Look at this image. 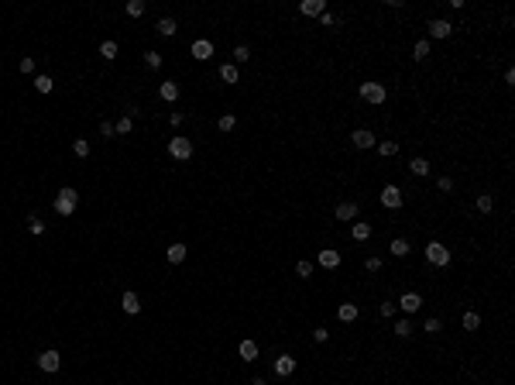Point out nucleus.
Here are the masks:
<instances>
[{"mask_svg": "<svg viewBox=\"0 0 515 385\" xmlns=\"http://www.w3.org/2000/svg\"><path fill=\"white\" fill-rule=\"evenodd\" d=\"M76 203H79V192L72 189V186H65V189L55 192V213H58V217H72Z\"/></svg>", "mask_w": 515, "mask_h": 385, "instance_id": "f257e3e1", "label": "nucleus"}, {"mask_svg": "<svg viewBox=\"0 0 515 385\" xmlns=\"http://www.w3.org/2000/svg\"><path fill=\"white\" fill-rule=\"evenodd\" d=\"M426 262H429L433 269H447V265H450V248H443L439 241H429V244H426Z\"/></svg>", "mask_w": 515, "mask_h": 385, "instance_id": "f03ea898", "label": "nucleus"}, {"mask_svg": "<svg viewBox=\"0 0 515 385\" xmlns=\"http://www.w3.org/2000/svg\"><path fill=\"white\" fill-rule=\"evenodd\" d=\"M38 368H41V371H48V375H55L58 368H62V354H58L55 347L41 351V354H38Z\"/></svg>", "mask_w": 515, "mask_h": 385, "instance_id": "7ed1b4c3", "label": "nucleus"}, {"mask_svg": "<svg viewBox=\"0 0 515 385\" xmlns=\"http://www.w3.org/2000/svg\"><path fill=\"white\" fill-rule=\"evenodd\" d=\"M169 155H172V158H179V162L192 158V141H189V138H172V141H169Z\"/></svg>", "mask_w": 515, "mask_h": 385, "instance_id": "20e7f679", "label": "nucleus"}, {"mask_svg": "<svg viewBox=\"0 0 515 385\" xmlns=\"http://www.w3.org/2000/svg\"><path fill=\"white\" fill-rule=\"evenodd\" d=\"M378 200H382L385 210H399V207H402V189H399V186H385Z\"/></svg>", "mask_w": 515, "mask_h": 385, "instance_id": "39448f33", "label": "nucleus"}, {"mask_svg": "<svg viewBox=\"0 0 515 385\" xmlns=\"http://www.w3.org/2000/svg\"><path fill=\"white\" fill-rule=\"evenodd\" d=\"M361 96L367 100V103H385V86L382 83H361Z\"/></svg>", "mask_w": 515, "mask_h": 385, "instance_id": "423d86ee", "label": "nucleus"}, {"mask_svg": "<svg viewBox=\"0 0 515 385\" xmlns=\"http://www.w3.org/2000/svg\"><path fill=\"white\" fill-rule=\"evenodd\" d=\"M399 309H402V313H419V309H422V296H419V292H402V296H399Z\"/></svg>", "mask_w": 515, "mask_h": 385, "instance_id": "0eeeda50", "label": "nucleus"}, {"mask_svg": "<svg viewBox=\"0 0 515 385\" xmlns=\"http://www.w3.org/2000/svg\"><path fill=\"white\" fill-rule=\"evenodd\" d=\"M450 31H454V24L443 18H433L429 21V38H450Z\"/></svg>", "mask_w": 515, "mask_h": 385, "instance_id": "6e6552de", "label": "nucleus"}, {"mask_svg": "<svg viewBox=\"0 0 515 385\" xmlns=\"http://www.w3.org/2000/svg\"><path fill=\"white\" fill-rule=\"evenodd\" d=\"M292 371H296V358H292V354H282V358H275V375H278V378H288Z\"/></svg>", "mask_w": 515, "mask_h": 385, "instance_id": "1a4fd4ad", "label": "nucleus"}, {"mask_svg": "<svg viewBox=\"0 0 515 385\" xmlns=\"http://www.w3.org/2000/svg\"><path fill=\"white\" fill-rule=\"evenodd\" d=\"M323 11H326L323 0H303V4H299V14H303V18H320Z\"/></svg>", "mask_w": 515, "mask_h": 385, "instance_id": "9d476101", "label": "nucleus"}, {"mask_svg": "<svg viewBox=\"0 0 515 385\" xmlns=\"http://www.w3.org/2000/svg\"><path fill=\"white\" fill-rule=\"evenodd\" d=\"M120 306H124L127 316H137V313H141V299H137V292H124V296H120Z\"/></svg>", "mask_w": 515, "mask_h": 385, "instance_id": "9b49d317", "label": "nucleus"}, {"mask_svg": "<svg viewBox=\"0 0 515 385\" xmlns=\"http://www.w3.org/2000/svg\"><path fill=\"white\" fill-rule=\"evenodd\" d=\"M350 138H354V145H357V148H375V145H378V138L371 135L367 127H357V131H354Z\"/></svg>", "mask_w": 515, "mask_h": 385, "instance_id": "f8f14e48", "label": "nucleus"}, {"mask_svg": "<svg viewBox=\"0 0 515 385\" xmlns=\"http://www.w3.org/2000/svg\"><path fill=\"white\" fill-rule=\"evenodd\" d=\"M316 262H320L323 269H330V272H333V269H337V265H340V254H337V251H333V248H323V251H320V254H316Z\"/></svg>", "mask_w": 515, "mask_h": 385, "instance_id": "ddd939ff", "label": "nucleus"}, {"mask_svg": "<svg viewBox=\"0 0 515 385\" xmlns=\"http://www.w3.org/2000/svg\"><path fill=\"white\" fill-rule=\"evenodd\" d=\"M213 55V41L206 38H199V41H192V58H199V62H206V58Z\"/></svg>", "mask_w": 515, "mask_h": 385, "instance_id": "4468645a", "label": "nucleus"}, {"mask_svg": "<svg viewBox=\"0 0 515 385\" xmlns=\"http://www.w3.org/2000/svg\"><path fill=\"white\" fill-rule=\"evenodd\" d=\"M158 96H162L165 103H175V100H179V83H172V79H165V83L158 86Z\"/></svg>", "mask_w": 515, "mask_h": 385, "instance_id": "2eb2a0df", "label": "nucleus"}, {"mask_svg": "<svg viewBox=\"0 0 515 385\" xmlns=\"http://www.w3.org/2000/svg\"><path fill=\"white\" fill-rule=\"evenodd\" d=\"M237 354H241L244 361H258V344L248 337V341H241V344H237Z\"/></svg>", "mask_w": 515, "mask_h": 385, "instance_id": "dca6fc26", "label": "nucleus"}, {"mask_svg": "<svg viewBox=\"0 0 515 385\" xmlns=\"http://www.w3.org/2000/svg\"><path fill=\"white\" fill-rule=\"evenodd\" d=\"M155 31H158L162 38H172V35L179 31V24H175V18H162L158 24H155Z\"/></svg>", "mask_w": 515, "mask_h": 385, "instance_id": "f3484780", "label": "nucleus"}, {"mask_svg": "<svg viewBox=\"0 0 515 385\" xmlns=\"http://www.w3.org/2000/svg\"><path fill=\"white\" fill-rule=\"evenodd\" d=\"M350 237H354V241H367V237H371V224H367V220H354Z\"/></svg>", "mask_w": 515, "mask_h": 385, "instance_id": "a211bd4d", "label": "nucleus"}, {"mask_svg": "<svg viewBox=\"0 0 515 385\" xmlns=\"http://www.w3.org/2000/svg\"><path fill=\"white\" fill-rule=\"evenodd\" d=\"M357 313H361V309H357V303H343V306L337 309V316H340L343 324H354V320H357Z\"/></svg>", "mask_w": 515, "mask_h": 385, "instance_id": "6ab92c4d", "label": "nucleus"}, {"mask_svg": "<svg viewBox=\"0 0 515 385\" xmlns=\"http://www.w3.org/2000/svg\"><path fill=\"white\" fill-rule=\"evenodd\" d=\"M375 148H378V155H382V158H392V155H399V141H392V138H385V141H378Z\"/></svg>", "mask_w": 515, "mask_h": 385, "instance_id": "aec40b11", "label": "nucleus"}, {"mask_svg": "<svg viewBox=\"0 0 515 385\" xmlns=\"http://www.w3.org/2000/svg\"><path fill=\"white\" fill-rule=\"evenodd\" d=\"M354 217H357V203L343 200L340 207H337V220H354Z\"/></svg>", "mask_w": 515, "mask_h": 385, "instance_id": "412c9836", "label": "nucleus"}, {"mask_svg": "<svg viewBox=\"0 0 515 385\" xmlns=\"http://www.w3.org/2000/svg\"><path fill=\"white\" fill-rule=\"evenodd\" d=\"M388 251H392V254H395V258H405V254H409V251H412V244H409V241H405V237H395V241H392V244H388Z\"/></svg>", "mask_w": 515, "mask_h": 385, "instance_id": "4be33fe9", "label": "nucleus"}, {"mask_svg": "<svg viewBox=\"0 0 515 385\" xmlns=\"http://www.w3.org/2000/svg\"><path fill=\"white\" fill-rule=\"evenodd\" d=\"M165 258H169V265H179V262H186V244H172L165 251Z\"/></svg>", "mask_w": 515, "mask_h": 385, "instance_id": "5701e85b", "label": "nucleus"}, {"mask_svg": "<svg viewBox=\"0 0 515 385\" xmlns=\"http://www.w3.org/2000/svg\"><path fill=\"white\" fill-rule=\"evenodd\" d=\"M35 90H38V93H52V90H55L52 76H45V73H41V76H35Z\"/></svg>", "mask_w": 515, "mask_h": 385, "instance_id": "b1692460", "label": "nucleus"}, {"mask_svg": "<svg viewBox=\"0 0 515 385\" xmlns=\"http://www.w3.org/2000/svg\"><path fill=\"white\" fill-rule=\"evenodd\" d=\"M477 210L491 213V210H495V196H491V192H481V196H477Z\"/></svg>", "mask_w": 515, "mask_h": 385, "instance_id": "393cba45", "label": "nucleus"}, {"mask_svg": "<svg viewBox=\"0 0 515 385\" xmlns=\"http://www.w3.org/2000/svg\"><path fill=\"white\" fill-rule=\"evenodd\" d=\"M412 58H416V62H422V58H429V41H426V38L412 45Z\"/></svg>", "mask_w": 515, "mask_h": 385, "instance_id": "a878e982", "label": "nucleus"}, {"mask_svg": "<svg viewBox=\"0 0 515 385\" xmlns=\"http://www.w3.org/2000/svg\"><path fill=\"white\" fill-rule=\"evenodd\" d=\"M100 55L107 58V62H114L117 58V41H100Z\"/></svg>", "mask_w": 515, "mask_h": 385, "instance_id": "bb28decb", "label": "nucleus"}, {"mask_svg": "<svg viewBox=\"0 0 515 385\" xmlns=\"http://www.w3.org/2000/svg\"><path fill=\"white\" fill-rule=\"evenodd\" d=\"M220 79H224V83H237V66H234V62L220 66Z\"/></svg>", "mask_w": 515, "mask_h": 385, "instance_id": "cd10ccee", "label": "nucleus"}, {"mask_svg": "<svg viewBox=\"0 0 515 385\" xmlns=\"http://www.w3.org/2000/svg\"><path fill=\"white\" fill-rule=\"evenodd\" d=\"M144 11H148V4H144V0H127V14H131V18H141Z\"/></svg>", "mask_w": 515, "mask_h": 385, "instance_id": "c85d7f7f", "label": "nucleus"}, {"mask_svg": "<svg viewBox=\"0 0 515 385\" xmlns=\"http://www.w3.org/2000/svg\"><path fill=\"white\" fill-rule=\"evenodd\" d=\"M114 131H117V135H131V131H134V120H131V114H127V117H120V120L114 124Z\"/></svg>", "mask_w": 515, "mask_h": 385, "instance_id": "c756f323", "label": "nucleus"}, {"mask_svg": "<svg viewBox=\"0 0 515 385\" xmlns=\"http://www.w3.org/2000/svg\"><path fill=\"white\" fill-rule=\"evenodd\" d=\"M460 324H464V330H477V327H481V316H477V313H464Z\"/></svg>", "mask_w": 515, "mask_h": 385, "instance_id": "7c9ffc66", "label": "nucleus"}, {"mask_svg": "<svg viewBox=\"0 0 515 385\" xmlns=\"http://www.w3.org/2000/svg\"><path fill=\"white\" fill-rule=\"evenodd\" d=\"M72 152H76L79 158H86V155H90V141H86V138H76V141H72Z\"/></svg>", "mask_w": 515, "mask_h": 385, "instance_id": "2f4dec72", "label": "nucleus"}, {"mask_svg": "<svg viewBox=\"0 0 515 385\" xmlns=\"http://www.w3.org/2000/svg\"><path fill=\"white\" fill-rule=\"evenodd\" d=\"M409 169H412L416 175H429V162H426V158H412V165H409Z\"/></svg>", "mask_w": 515, "mask_h": 385, "instance_id": "473e14b6", "label": "nucleus"}, {"mask_svg": "<svg viewBox=\"0 0 515 385\" xmlns=\"http://www.w3.org/2000/svg\"><path fill=\"white\" fill-rule=\"evenodd\" d=\"M248 58H251L248 45H237V48H234V66H241V62H248Z\"/></svg>", "mask_w": 515, "mask_h": 385, "instance_id": "72a5a7b5", "label": "nucleus"}, {"mask_svg": "<svg viewBox=\"0 0 515 385\" xmlns=\"http://www.w3.org/2000/svg\"><path fill=\"white\" fill-rule=\"evenodd\" d=\"M144 66L148 69H162V55L158 52H144Z\"/></svg>", "mask_w": 515, "mask_h": 385, "instance_id": "f704fd0d", "label": "nucleus"}, {"mask_svg": "<svg viewBox=\"0 0 515 385\" xmlns=\"http://www.w3.org/2000/svg\"><path fill=\"white\" fill-rule=\"evenodd\" d=\"M296 275L309 279V275H313V262H306V258H303V262H296Z\"/></svg>", "mask_w": 515, "mask_h": 385, "instance_id": "c9c22d12", "label": "nucleus"}, {"mask_svg": "<svg viewBox=\"0 0 515 385\" xmlns=\"http://www.w3.org/2000/svg\"><path fill=\"white\" fill-rule=\"evenodd\" d=\"M18 69L24 73V76H31V73H35V58H31V55H24V58L18 62Z\"/></svg>", "mask_w": 515, "mask_h": 385, "instance_id": "e433bc0d", "label": "nucleus"}, {"mask_svg": "<svg viewBox=\"0 0 515 385\" xmlns=\"http://www.w3.org/2000/svg\"><path fill=\"white\" fill-rule=\"evenodd\" d=\"M234 124H237V117H234V114H224V117H220V131H234Z\"/></svg>", "mask_w": 515, "mask_h": 385, "instance_id": "4c0bfd02", "label": "nucleus"}, {"mask_svg": "<svg viewBox=\"0 0 515 385\" xmlns=\"http://www.w3.org/2000/svg\"><path fill=\"white\" fill-rule=\"evenodd\" d=\"M313 341H316V344H326V341H330V330H326V327H316V330H313Z\"/></svg>", "mask_w": 515, "mask_h": 385, "instance_id": "58836bf2", "label": "nucleus"}, {"mask_svg": "<svg viewBox=\"0 0 515 385\" xmlns=\"http://www.w3.org/2000/svg\"><path fill=\"white\" fill-rule=\"evenodd\" d=\"M395 334H399V337H409V334H412V324H409V320H399V324H395Z\"/></svg>", "mask_w": 515, "mask_h": 385, "instance_id": "ea45409f", "label": "nucleus"}, {"mask_svg": "<svg viewBox=\"0 0 515 385\" xmlns=\"http://www.w3.org/2000/svg\"><path fill=\"white\" fill-rule=\"evenodd\" d=\"M395 309H399L395 303H382V306H378V313H382L385 320H388V316H395Z\"/></svg>", "mask_w": 515, "mask_h": 385, "instance_id": "a19ab883", "label": "nucleus"}, {"mask_svg": "<svg viewBox=\"0 0 515 385\" xmlns=\"http://www.w3.org/2000/svg\"><path fill=\"white\" fill-rule=\"evenodd\" d=\"M426 330H429V334H439V330H443V324H439L436 316H429V320H426Z\"/></svg>", "mask_w": 515, "mask_h": 385, "instance_id": "79ce46f5", "label": "nucleus"}, {"mask_svg": "<svg viewBox=\"0 0 515 385\" xmlns=\"http://www.w3.org/2000/svg\"><path fill=\"white\" fill-rule=\"evenodd\" d=\"M364 269H367V272H378V269H382V258H375V254H371V258L364 262Z\"/></svg>", "mask_w": 515, "mask_h": 385, "instance_id": "37998d69", "label": "nucleus"}, {"mask_svg": "<svg viewBox=\"0 0 515 385\" xmlns=\"http://www.w3.org/2000/svg\"><path fill=\"white\" fill-rule=\"evenodd\" d=\"M100 135H103V138H114V135H117L114 124H110V120H103V124H100Z\"/></svg>", "mask_w": 515, "mask_h": 385, "instance_id": "c03bdc74", "label": "nucleus"}, {"mask_svg": "<svg viewBox=\"0 0 515 385\" xmlns=\"http://www.w3.org/2000/svg\"><path fill=\"white\" fill-rule=\"evenodd\" d=\"M439 189L450 192V189H454V179H450V175H439Z\"/></svg>", "mask_w": 515, "mask_h": 385, "instance_id": "a18cd8bd", "label": "nucleus"}, {"mask_svg": "<svg viewBox=\"0 0 515 385\" xmlns=\"http://www.w3.org/2000/svg\"><path fill=\"white\" fill-rule=\"evenodd\" d=\"M31 234H45V224H41L38 217H31Z\"/></svg>", "mask_w": 515, "mask_h": 385, "instance_id": "49530a36", "label": "nucleus"}, {"mask_svg": "<svg viewBox=\"0 0 515 385\" xmlns=\"http://www.w3.org/2000/svg\"><path fill=\"white\" fill-rule=\"evenodd\" d=\"M333 21H337V18H333V14H330V11H323V14H320V24H323V28H330V24H333Z\"/></svg>", "mask_w": 515, "mask_h": 385, "instance_id": "de8ad7c7", "label": "nucleus"}, {"mask_svg": "<svg viewBox=\"0 0 515 385\" xmlns=\"http://www.w3.org/2000/svg\"><path fill=\"white\" fill-rule=\"evenodd\" d=\"M251 385H265V378H251Z\"/></svg>", "mask_w": 515, "mask_h": 385, "instance_id": "09e8293b", "label": "nucleus"}]
</instances>
